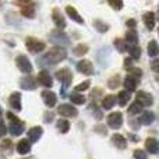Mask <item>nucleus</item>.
<instances>
[{
  "label": "nucleus",
  "instance_id": "c756f323",
  "mask_svg": "<svg viewBox=\"0 0 159 159\" xmlns=\"http://www.w3.org/2000/svg\"><path fill=\"white\" fill-rule=\"evenodd\" d=\"M116 99H117L120 106H126V105L130 102V93L126 92V91H120V92L117 93V98Z\"/></svg>",
  "mask_w": 159,
  "mask_h": 159
},
{
  "label": "nucleus",
  "instance_id": "c03bdc74",
  "mask_svg": "<svg viewBox=\"0 0 159 159\" xmlns=\"http://www.w3.org/2000/svg\"><path fill=\"white\" fill-rule=\"evenodd\" d=\"M93 130H95V131H98L99 134H102V135H106V133H107L106 127H105L103 124H98V126H95V127H93Z\"/></svg>",
  "mask_w": 159,
  "mask_h": 159
},
{
  "label": "nucleus",
  "instance_id": "dca6fc26",
  "mask_svg": "<svg viewBox=\"0 0 159 159\" xmlns=\"http://www.w3.org/2000/svg\"><path fill=\"white\" fill-rule=\"evenodd\" d=\"M36 82H39L41 85H43V87H46V88H52L53 78L50 77L49 71H46V70H42V71H39L38 78H36Z\"/></svg>",
  "mask_w": 159,
  "mask_h": 159
},
{
  "label": "nucleus",
  "instance_id": "49530a36",
  "mask_svg": "<svg viewBox=\"0 0 159 159\" xmlns=\"http://www.w3.org/2000/svg\"><path fill=\"white\" fill-rule=\"evenodd\" d=\"M53 117H55V115H53L52 112H46V113H45V116H43L45 123H50V121L53 120Z\"/></svg>",
  "mask_w": 159,
  "mask_h": 159
},
{
  "label": "nucleus",
  "instance_id": "a18cd8bd",
  "mask_svg": "<svg viewBox=\"0 0 159 159\" xmlns=\"http://www.w3.org/2000/svg\"><path fill=\"white\" fill-rule=\"evenodd\" d=\"M6 134H7V127H6V124H4V120L0 119V138L4 137Z\"/></svg>",
  "mask_w": 159,
  "mask_h": 159
},
{
  "label": "nucleus",
  "instance_id": "2f4dec72",
  "mask_svg": "<svg viewBox=\"0 0 159 159\" xmlns=\"http://www.w3.org/2000/svg\"><path fill=\"white\" fill-rule=\"evenodd\" d=\"M88 45H85V43H78L77 46L73 49V53H74V56H84V55H87V52H88Z\"/></svg>",
  "mask_w": 159,
  "mask_h": 159
},
{
  "label": "nucleus",
  "instance_id": "4468645a",
  "mask_svg": "<svg viewBox=\"0 0 159 159\" xmlns=\"http://www.w3.org/2000/svg\"><path fill=\"white\" fill-rule=\"evenodd\" d=\"M52 20L55 21V24H56V27H57V30H64L66 28V25H67V22H66V20H64V17H63V14L60 13V10L59 8H53V11H52Z\"/></svg>",
  "mask_w": 159,
  "mask_h": 159
},
{
  "label": "nucleus",
  "instance_id": "58836bf2",
  "mask_svg": "<svg viewBox=\"0 0 159 159\" xmlns=\"http://www.w3.org/2000/svg\"><path fill=\"white\" fill-rule=\"evenodd\" d=\"M109 6L113 8V10H116V11H119V10H121L123 8V6H124V3L121 2V0H110L109 2Z\"/></svg>",
  "mask_w": 159,
  "mask_h": 159
},
{
  "label": "nucleus",
  "instance_id": "bb28decb",
  "mask_svg": "<svg viewBox=\"0 0 159 159\" xmlns=\"http://www.w3.org/2000/svg\"><path fill=\"white\" fill-rule=\"evenodd\" d=\"M56 129H57L61 134H66L70 130V121L66 120V119H59V120L56 121Z\"/></svg>",
  "mask_w": 159,
  "mask_h": 159
},
{
  "label": "nucleus",
  "instance_id": "ea45409f",
  "mask_svg": "<svg viewBox=\"0 0 159 159\" xmlns=\"http://www.w3.org/2000/svg\"><path fill=\"white\" fill-rule=\"evenodd\" d=\"M13 149V143H11L10 140H6L2 143V151L4 152V154H8V151H11Z\"/></svg>",
  "mask_w": 159,
  "mask_h": 159
},
{
  "label": "nucleus",
  "instance_id": "3c124183",
  "mask_svg": "<svg viewBox=\"0 0 159 159\" xmlns=\"http://www.w3.org/2000/svg\"><path fill=\"white\" fill-rule=\"evenodd\" d=\"M152 70H154V71H158V59H155L154 63H152Z\"/></svg>",
  "mask_w": 159,
  "mask_h": 159
},
{
  "label": "nucleus",
  "instance_id": "f8f14e48",
  "mask_svg": "<svg viewBox=\"0 0 159 159\" xmlns=\"http://www.w3.org/2000/svg\"><path fill=\"white\" fill-rule=\"evenodd\" d=\"M42 134H43V129H42L41 126H34V127H31V129L27 131L28 141H30V144H31V143H38V141L41 140Z\"/></svg>",
  "mask_w": 159,
  "mask_h": 159
},
{
  "label": "nucleus",
  "instance_id": "0eeeda50",
  "mask_svg": "<svg viewBox=\"0 0 159 159\" xmlns=\"http://www.w3.org/2000/svg\"><path fill=\"white\" fill-rule=\"evenodd\" d=\"M106 123H107V126L113 130L121 129V126H123V115H121V112L110 113V115L106 117Z\"/></svg>",
  "mask_w": 159,
  "mask_h": 159
},
{
  "label": "nucleus",
  "instance_id": "37998d69",
  "mask_svg": "<svg viewBox=\"0 0 159 159\" xmlns=\"http://www.w3.org/2000/svg\"><path fill=\"white\" fill-rule=\"evenodd\" d=\"M91 109H93V113H95V117L98 119V120H101V119H102V112L99 110V107L96 106V103H92V105H91Z\"/></svg>",
  "mask_w": 159,
  "mask_h": 159
},
{
  "label": "nucleus",
  "instance_id": "c9c22d12",
  "mask_svg": "<svg viewBox=\"0 0 159 159\" xmlns=\"http://www.w3.org/2000/svg\"><path fill=\"white\" fill-rule=\"evenodd\" d=\"M115 48L119 50V52H126L127 50V43L123 41V39H120V38H117V39H115Z\"/></svg>",
  "mask_w": 159,
  "mask_h": 159
},
{
  "label": "nucleus",
  "instance_id": "20e7f679",
  "mask_svg": "<svg viewBox=\"0 0 159 159\" xmlns=\"http://www.w3.org/2000/svg\"><path fill=\"white\" fill-rule=\"evenodd\" d=\"M17 4L21 7V14L25 18H34L36 13V3L27 0V2H17Z\"/></svg>",
  "mask_w": 159,
  "mask_h": 159
},
{
  "label": "nucleus",
  "instance_id": "de8ad7c7",
  "mask_svg": "<svg viewBox=\"0 0 159 159\" xmlns=\"http://www.w3.org/2000/svg\"><path fill=\"white\" fill-rule=\"evenodd\" d=\"M129 124L131 126V129H133V130H138V129H140V126H141L140 121H138V120H130V121H129Z\"/></svg>",
  "mask_w": 159,
  "mask_h": 159
},
{
  "label": "nucleus",
  "instance_id": "9b49d317",
  "mask_svg": "<svg viewBox=\"0 0 159 159\" xmlns=\"http://www.w3.org/2000/svg\"><path fill=\"white\" fill-rule=\"evenodd\" d=\"M77 70L81 74H85V75H93L95 70H93V64L92 61L87 60V59H82L77 63Z\"/></svg>",
  "mask_w": 159,
  "mask_h": 159
},
{
  "label": "nucleus",
  "instance_id": "f257e3e1",
  "mask_svg": "<svg viewBox=\"0 0 159 159\" xmlns=\"http://www.w3.org/2000/svg\"><path fill=\"white\" fill-rule=\"evenodd\" d=\"M66 57H67V50L64 48L55 46L52 49H49V52H46L42 57H39L38 63L41 66H55V64L66 60Z\"/></svg>",
  "mask_w": 159,
  "mask_h": 159
},
{
  "label": "nucleus",
  "instance_id": "c85d7f7f",
  "mask_svg": "<svg viewBox=\"0 0 159 159\" xmlns=\"http://www.w3.org/2000/svg\"><path fill=\"white\" fill-rule=\"evenodd\" d=\"M147 50H148V55H149V57H155V59H157L158 52H159L158 42L155 41V39H152V41H149V43H148V48H147Z\"/></svg>",
  "mask_w": 159,
  "mask_h": 159
},
{
  "label": "nucleus",
  "instance_id": "9d476101",
  "mask_svg": "<svg viewBox=\"0 0 159 159\" xmlns=\"http://www.w3.org/2000/svg\"><path fill=\"white\" fill-rule=\"evenodd\" d=\"M135 102L141 106H151L154 103V98L149 92H145V91H138L137 95H135Z\"/></svg>",
  "mask_w": 159,
  "mask_h": 159
},
{
  "label": "nucleus",
  "instance_id": "412c9836",
  "mask_svg": "<svg viewBox=\"0 0 159 159\" xmlns=\"http://www.w3.org/2000/svg\"><path fill=\"white\" fill-rule=\"evenodd\" d=\"M30 151H31V144L27 138H22V140H20L17 143V152L20 155H27L30 154Z\"/></svg>",
  "mask_w": 159,
  "mask_h": 159
},
{
  "label": "nucleus",
  "instance_id": "e433bc0d",
  "mask_svg": "<svg viewBox=\"0 0 159 159\" xmlns=\"http://www.w3.org/2000/svg\"><path fill=\"white\" fill-rule=\"evenodd\" d=\"M141 110H143V106H141V105H138L137 102H134V103H131L129 106L127 112H129L130 115H138V113H141Z\"/></svg>",
  "mask_w": 159,
  "mask_h": 159
},
{
  "label": "nucleus",
  "instance_id": "f3484780",
  "mask_svg": "<svg viewBox=\"0 0 159 159\" xmlns=\"http://www.w3.org/2000/svg\"><path fill=\"white\" fill-rule=\"evenodd\" d=\"M8 103H10V106L13 107L16 112H20L21 110V93L20 92H13L10 95V98H8Z\"/></svg>",
  "mask_w": 159,
  "mask_h": 159
},
{
  "label": "nucleus",
  "instance_id": "473e14b6",
  "mask_svg": "<svg viewBox=\"0 0 159 159\" xmlns=\"http://www.w3.org/2000/svg\"><path fill=\"white\" fill-rule=\"evenodd\" d=\"M92 25L95 27V30L98 31V32H101V34H105L107 30H109V25L105 24V22L101 21V20H95V21L92 22Z\"/></svg>",
  "mask_w": 159,
  "mask_h": 159
},
{
  "label": "nucleus",
  "instance_id": "6ab92c4d",
  "mask_svg": "<svg viewBox=\"0 0 159 159\" xmlns=\"http://www.w3.org/2000/svg\"><path fill=\"white\" fill-rule=\"evenodd\" d=\"M127 43V46H134V45L138 43V32L135 30H130L126 32V36L123 39Z\"/></svg>",
  "mask_w": 159,
  "mask_h": 159
},
{
  "label": "nucleus",
  "instance_id": "09e8293b",
  "mask_svg": "<svg viewBox=\"0 0 159 159\" xmlns=\"http://www.w3.org/2000/svg\"><path fill=\"white\" fill-rule=\"evenodd\" d=\"M126 24H127V27H130L131 30H134L135 27H137V21H135L134 18H130V20H127L126 21Z\"/></svg>",
  "mask_w": 159,
  "mask_h": 159
},
{
  "label": "nucleus",
  "instance_id": "aec40b11",
  "mask_svg": "<svg viewBox=\"0 0 159 159\" xmlns=\"http://www.w3.org/2000/svg\"><path fill=\"white\" fill-rule=\"evenodd\" d=\"M145 148H147V152H149L151 155H157L158 151H159V144H158V140L157 138H147L145 140Z\"/></svg>",
  "mask_w": 159,
  "mask_h": 159
},
{
  "label": "nucleus",
  "instance_id": "1a4fd4ad",
  "mask_svg": "<svg viewBox=\"0 0 159 159\" xmlns=\"http://www.w3.org/2000/svg\"><path fill=\"white\" fill-rule=\"evenodd\" d=\"M57 112L60 116L64 117H77L78 116V110L73 106L71 103H63L57 107Z\"/></svg>",
  "mask_w": 159,
  "mask_h": 159
},
{
  "label": "nucleus",
  "instance_id": "603ef678",
  "mask_svg": "<svg viewBox=\"0 0 159 159\" xmlns=\"http://www.w3.org/2000/svg\"><path fill=\"white\" fill-rule=\"evenodd\" d=\"M2 113H3V109H2V106H0V115H2Z\"/></svg>",
  "mask_w": 159,
  "mask_h": 159
},
{
  "label": "nucleus",
  "instance_id": "b1692460",
  "mask_svg": "<svg viewBox=\"0 0 159 159\" xmlns=\"http://www.w3.org/2000/svg\"><path fill=\"white\" fill-rule=\"evenodd\" d=\"M112 144L119 149H126L127 148V141L121 134H113L112 135Z\"/></svg>",
  "mask_w": 159,
  "mask_h": 159
},
{
  "label": "nucleus",
  "instance_id": "cd10ccee",
  "mask_svg": "<svg viewBox=\"0 0 159 159\" xmlns=\"http://www.w3.org/2000/svg\"><path fill=\"white\" fill-rule=\"evenodd\" d=\"M127 50L130 53V59L131 60H138L141 57V48L138 45H134V46H127Z\"/></svg>",
  "mask_w": 159,
  "mask_h": 159
},
{
  "label": "nucleus",
  "instance_id": "72a5a7b5",
  "mask_svg": "<svg viewBox=\"0 0 159 159\" xmlns=\"http://www.w3.org/2000/svg\"><path fill=\"white\" fill-rule=\"evenodd\" d=\"M119 85H120V75L119 74L112 75V77L109 78V81H107V88H109V89H115Z\"/></svg>",
  "mask_w": 159,
  "mask_h": 159
},
{
  "label": "nucleus",
  "instance_id": "ddd939ff",
  "mask_svg": "<svg viewBox=\"0 0 159 159\" xmlns=\"http://www.w3.org/2000/svg\"><path fill=\"white\" fill-rule=\"evenodd\" d=\"M42 99H43V103L46 105L48 107H53L57 103V95L50 89H45L43 92H42Z\"/></svg>",
  "mask_w": 159,
  "mask_h": 159
},
{
  "label": "nucleus",
  "instance_id": "5701e85b",
  "mask_svg": "<svg viewBox=\"0 0 159 159\" xmlns=\"http://www.w3.org/2000/svg\"><path fill=\"white\" fill-rule=\"evenodd\" d=\"M155 113L152 112V110H147V112H144L143 115H141L140 117V124H145V126H149V124H152L155 121Z\"/></svg>",
  "mask_w": 159,
  "mask_h": 159
},
{
  "label": "nucleus",
  "instance_id": "f704fd0d",
  "mask_svg": "<svg viewBox=\"0 0 159 159\" xmlns=\"http://www.w3.org/2000/svg\"><path fill=\"white\" fill-rule=\"evenodd\" d=\"M129 75H130V77H133L134 80H137V81L140 82L141 77H143V70L138 69V67H131V69L129 70Z\"/></svg>",
  "mask_w": 159,
  "mask_h": 159
},
{
  "label": "nucleus",
  "instance_id": "a19ab883",
  "mask_svg": "<svg viewBox=\"0 0 159 159\" xmlns=\"http://www.w3.org/2000/svg\"><path fill=\"white\" fill-rule=\"evenodd\" d=\"M133 157H134V159H148L147 152L143 151V149H135V151L133 152Z\"/></svg>",
  "mask_w": 159,
  "mask_h": 159
},
{
  "label": "nucleus",
  "instance_id": "7ed1b4c3",
  "mask_svg": "<svg viewBox=\"0 0 159 159\" xmlns=\"http://www.w3.org/2000/svg\"><path fill=\"white\" fill-rule=\"evenodd\" d=\"M49 41L52 42V43H56L60 48L70 45V38L60 30H53L52 32L49 34Z\"/></svg>",
  "mask_w": 159,
  "mask_h": 159
},
{
  "label": "nucleus",
  "instance_id": "a878e982",
  "mask_svg": "<svg viewBox=\"0 0 159 159\" xmlns=\"http://www.w3.org/2000/svg\"><path fill=\"white\" fill-rule=\"evenodd\" d=\"M116 103V96L115 95H105L103 98H102V107L106 110L112 109L113 106H115Z\"/></svg>",
  "mask_w": 159,
  "mask_h": 159
},
{
  "label": "nucleus",
  "instance_id": "6e6552de",
  "mask_svg": "<svg viewBox=\"0 0 159 159\" xmlns=\"http://www.w3.org/2000/svg\"><path fill=\"white\" fill-rule=\"evenodd\" d=\"M16 63H17V67H18V70H20V71H22L24 74H31V73H32L34 67H32V64H31L30 59H28L27 56H24V55L17 56Z\"/></svg>",
  "mask_w": 159,
  "mask_h": 159
},
{
  "label": "nucleus",
  "instance_id": "2eb2a0df",
  "mask_svg": "<svg viewBox=\"0 0 159 159\" xmlns=\"http://www.w3.org/2000/svg\"><path fill=\"white\" fill-rule=\"evenodd\" d=\"M36 84H38V82H36V78L31 77V75H28V77H22L21 80H20V87L25 91L36 89Z\"/></svg>",
  "mask_w": 159,
  "mask_h": 159
},
{
  "label": "nucleus",
  "instance_id": "423d86ee",
  "mask_svg": "<svg viewBox=\"0 0 159 159\" xmlns=\"http://www.w3.org/2000/svg\"><path fill=\"white\" fill-rule=\"evenodd\" d=\"M55 77L59 80V81L63 84V89H66L67 87H69L70 84H71L73 81V73L70 69H67V67H64V69H60L56 71Z\"/></svg>",
  "mask_w": 159,
  "mask_h": 159
},
{
  "label": "nucleus",
  "instance_id": "79ce46f5",
  "mask_svg": "<svg viewBox=\"0 0 159 159\" xmlns=\"http://www.w3.org/2000/svg\"><path fill=\"white\" fill-rule=\"evenodd\" d=\"M102 95H103V91H102L101 88H96V89H93L92 92H91V98H92V99L102 98Z\"/></svg>",
  "mask_w": 159,
  "mask_h": 159
},
{
  "label": "nucleus",
  "instance_id": "8fccbe9b",
  "mask_svg": "<svg viewBox=\"0 0 159 159\" xmlns=\"http://www.w3.org/2000/svg\"><path fill=\"white\" fill-rule=\"evenodd\" d=\"M123 67H124V70H130L131 69V59H124V61H123Z\"/></svg>",
  "mask_w": 159,
  "mask_h": 159
},
{
  "label": "nucleus",
  "instance_id": "a211bd4d",
  "mask_svg": "<svg viewBox=\"0 0 159 159\" xmlns=\"http://www.w3.org/2000/svg\"><path fill=\"white\" fill-rule=\"evenodd\" d=\"M143 21H144V24H145L147 30L152 31L155 28V22H157V20H155V13L154 11H148V13H145L143 16Z\"/></svg>",
  "mask_w": 159,
  "mask_h": 159
},
{
  "label": "nucleus",
  "instance_id": "f03ea898",
  "mask_svg": "<svg viewBox=\"0 0 159 159\" xmlns=\"http://www.w3.org/2000/svg\"><path fill=\"white\" fill-rule=\"evenodd\" d=\"M6 117L8 119V130H10V134L11 135H21L22 133H24V129H25V126H24V121L21 120V119H18L14 113H11V112H7L6 113Z\"/></svg>",
  "mask_w": 159,
  "mask_h": 159
},
{
  "label": "nucleus",
  "instance_id": "4be33fe9",
  "mask_svg": "<svg viewBox=\"0 0 159 159\" xmlns=\"http://www.w3.org/2000/svg\"><path fill=\"white\" fill-rule=\"evenodd\" d=\"M66 13H67V16L70 17V18L73 20V21H75L77 24H84V20H82V17L80 16V13L77 10H75L73 6H67L66 7Z\"/></svg>",
  "mask_w": 159,
  "mask_h": 159
},
{
  "label": "nucleus",
  "instance_id": "4c0bfd02",
  "mask_svg": "<svg viewBox=\"0 0 159 159\" xmlns=\"http://www.w3.org/2000/svg\"><path fill=\"white\" fill-rule=\"evenodd\" d=\"M91 87V81L89 80H85L84 82H81V84H78L77 87H75V92H82V91H87L88 88Z\"/></svg>",
  "mask_w": 159,
  "mask_h": 159
},
{
  "label": "nucleus",
  "instance_id": "39448f33",
  "mask_svg": "<svg viewBox=\"0 0 159 159\" xmlns=\"http://www.w3.org/2000/svg\"><path fill=\"white\" fill-rule=\"evenodd\" d=\"M25 46H27V49L30 50L31 53H41L45 50L46 45H45L42 41H39V39L30 36V38L25 39Z\"/></svg>",
  "mask_w": 159,
  "mask_h": 159
},
{
  "label": "nucleus",
  "instance_id": "393cba45",
  "mask_svg": "<svg viewBox=\"0 0 159 159\" xmlns=\"http://www.w3.org/2000/svg\"><path fill=\"white\" fill-rule=\"evenodd\" d=\"M123 84H124V88H126V92L130 93V92H134V91H135L138 81H137V80H134L133 77H130V75H127V77L124 78Z\"/></svg>",
  "mask_w": 159,
  "mask_h": 159
},
{
  "label": "nucleus",
  "instance_id": "7c9ffc66",
  "mask_svg": "<svg viewBox=\"0 0 159 159\" xmlns=\"http://www.w3.org/2000/svg\"><path fill=\"white\" fill-rule=\"evenodd\" d=\"M70 99H71V103H74V105H84L85 101H87V98H85L84 95H81V93H78V92L70 93Z\"/></svg>",
  "mask_w": 159,
  "mask_h": 159
}]
</instances>
